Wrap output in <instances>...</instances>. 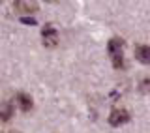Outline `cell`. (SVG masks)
I'll return each instance as SVG.
<instances>
[{
	"mask_svg": "<svg viewBox=\"0 0 150 133\" xmlns=\"http://www.w3.org/2000/svg\"><path fill=\"white\" fill-rule=\"evenodd\" d=\"M15 101H17V105L21 107V111H25V112H28L32 109V98L28 96V94H25V92H21V94H17V98H15Z\"/></svg>",
	"mask_w": 150,
	"mask_h": 133,
	"instance_id": "5b68a950",
	"label": "cell"
},
{
	"mask_svg": "<svg viewBox=\"0 0 150 133\" xmlns=\"http://www.w3.org/2000/svg\"><path fill=\"white\" fill-rule=\"evenodd\" d=\"M141 92H150V79H143L141 81Z\"/></svg>",
	"mask_w": 150,
	"mask_h": 133,
	"instance_id": "9c48e42d",
	"label": "cell"
},
{
	"mask_svg": "<svg viewBox=\"0 0 150 133\" xmlns=\"http://www.w3.org/2000/svg\"><path fill=\"white\" fill-rule=\"evenodd\" d=\"M13 133H17V131H13Z\"/></svg>",
	"mask_w": 150,
	"mask_h": 133,
	"instance_id": "8fae6325",
	"label": "cell"
},
{
	"mask_svg": "<svg viewBox=\"0 0 150 133\" xmlns=\"http://www.w3.org/2000/svg\"><path fill=\"white\" fill-rule=\"evenodd\" d=\"M111 58H112V66H115L116 69L124 68V54H115V56H111Z\"/></svg>",
	"mask_w": 150,
	"mask_h": 133,
	"instance_id": "ba28073f",
	"label": "cell"
},
{
	"mask_svg": "<svg viewBox=\"0 0 150 133\" xmlns=\"http://www.w3.org/2000/svg\"><path fill=\"white\" fill-rule=\"evenodd\" d=\"M21 23H23V25H36V19L34 17H23Z\"/></svg>",
	"mask_w": 150,
	"mask_h": 133,
	"instance_id": "30bf717a",
	"label": "cell"
},
{
	"mask_svg": "<svg viewBox=\"0 0 150 133\" xmlns=\"http://www.w3.org/2000/svg\"><path fill=\"white\" fill-rule=\"evenodd\" d=\"M128 120H129V112L124 111V109H115V111L111 112V116H109V124L115 126V127L126 124Z\"/></svg>",
	"mask_w": 150,
	"mask_h": 133,
	"instance_id": "7a4b0ae2",
	"label": "cell"
},
{
	"mask_svg": "<svg viewBox=\"0 0 150 133\" xmlns=\"http://www.w3.org/2000/svg\"><path fill=\"white\" fill-rule=\"evenodd\" d=\"M41 37H43V45L49 47V49L58 45V32L53 25H45L41 28Z\"/></svg>",
	"mask_w": 150,
	"mask_h": 133,
	"instance_id": "6da1fadb",
	"label": "cell"
},
{
	"mask_svg": "<svg viewBox=\"0 0 150 133\" xmlns=\"http://www.w3.org/2000/svg\"><path fill=\"white\" fill-rule=\"evenodd\" d=\"M122 47H124V41H122L120 37H112V40L109 41V45H107V51H109L111 56L122 54Z\"/></svg>",
	"mask_w": 150,
	"mask_h": 133,
	"instance_id": "52a82bcc",
	"label": "cell"
},
{
	"mask_svg": "<svg viewBox=\"0 0 150 133\" xmlns=\"http://www.w3.org/2000/svg\"><path fill=\"white\" fill-rule=\"evenodd\" d=\"M135 58L143 64H150V45H137L135 47Z\"/></svg>",
	"mask_w": 150,
	"mask_h": 133,
	"instance_id": "277c9868",
	"label": "cell"
},
{
	"mask_svg": "<svg viewBox=\"0 0 150 133\" xmlns=\"http://www.w3.org/2000/svg\"><path fill=\"white\" fill-rule=\"evenodd\" d=\"M13 116V103L11 101H2L0 103V120L8 122Z\"/></svg>",
	"mask_w": 150,
	"mask_h": 133,
	"instance_id": "8992f818",
	"label": "cell"
},
{
	"mask_svg": "<svg viewBox=\"0 0 150 133\" xmlns=\"http://www.w3.org/2000/svg\"><path fill=\"white\" fill-rule=\"evenodd\" d=\"M13 9L19 13H36L38 11V2H30V0H17L13 4Z\"/></svg>",
	"mask_w": 150,
	"mask_h": 133,
	"instance_id": "3957f363",
	"label": "cell"
}]
</instances>
